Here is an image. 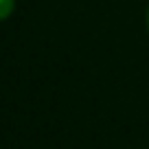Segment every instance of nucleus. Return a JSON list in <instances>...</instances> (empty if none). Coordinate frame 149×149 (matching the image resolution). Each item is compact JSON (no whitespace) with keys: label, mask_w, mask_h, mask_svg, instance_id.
Returning <instances> with one entry per match:
<instances>
[{"label":"nucleus","mask_w":149,"mask_h":149,"mask_svg":"<svg viewBox=\"0 0 149 149\" xmlns=\"http://www.w3.org/2000/svg\"><path fill=\"white\" fill-rule=\"evenodd\" d=\"M13 5H15V0H0V20L9 18L11 11H13Z\"/></svg>","instance_id":"obj_1"},{"label":"nucleus","mask_w":149,"mask_h":149,"mask_svg":"<svg viewBox=\"0 0 149 149\" xmlns=\"http://www.w3.org/2000/svg\"><path fill=\"white\" fill-rule=\"evenodd\" d=\"M147 22H149V15H147Z\"/></svg>","instance_id":"obj_2"}]
</instances>
